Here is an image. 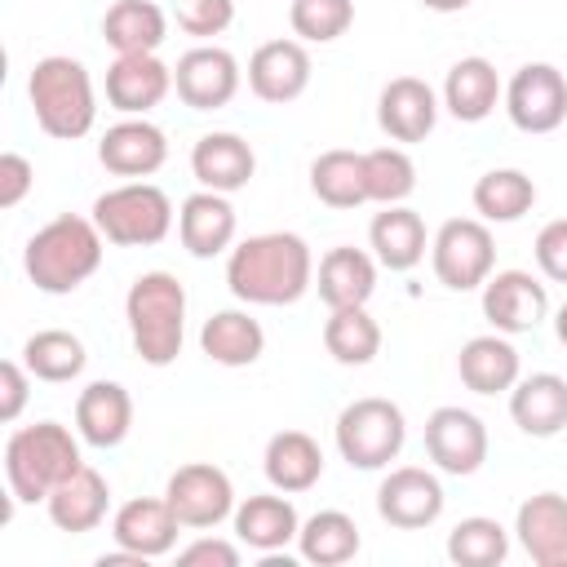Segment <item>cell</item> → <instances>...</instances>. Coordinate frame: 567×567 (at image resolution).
Wrapping results in <instances>:
<instances>
[{
	"label": "cell",
	"mask_w": 567,
	"mask_h": 567,
	"mask_svg": "<svg viewBox=\"0 0 567 567\" xmlns=\"http://www.w3.org/2000/svg\"><path fill=\"white\" fill-rule=\"evenodd\" d=\"M323 350L346 363V368H363L381 354V323L368 315V306H341L328 310L323 323Z\"/></svg>",
	"instance_id": "8d00e7d4"
},
{
	"label": "cell",
	"mask_w": 567,
	"mask_h": 567,
	"mask_svg": "<svg viewBox=\"0 0 567 567\" xmlns=\"http://www.w3.org/2000/svg\"><path fill=\"white\" fill-rule=\"evenodd\" d=\"M549 315V292L532 270H492L483 284V319L505 332H532L540 328V319Z\"/></svg>",
	"instance_id": "9a60e30c"
},
{
	"label": "cell",
	"mask_w": 567,
	"mask_h": 567,
	"mask_svg": "<svg viewBox=\"0 0 567 567\" xmlns=\"http://www.w3.org/2000/svg\"><path fill=\"white\" fill-rule=\"evenodd\" d=\"M501 97H505V89H501V75H496V66L487 58L452 62V71L443 80V106H447L452 120L478 124V120H487L496 111Z\"/></svg>",
	"instance_id": "f546056e"
},
{
	"label": "cell",
	"mask_w": 567,
	"mask_h": 567,
	"mask_svg": "<svg viewBox=\"0 0 567 567\" xmlns=\"http://www.w3.org/2000/svg\"><path fill=\"white\" fill-rule=\"evenodd\" d=\"M199 350L221 368H248L266 350V332L248 310H217L199 328Z\"/></svg>",
	"instance_id": "1f68e13d"
},
{
	"label": "cell",
	"mask_w": 567,
	"mask_h": 567,
	"mask_svg": "<svg viewBox=\"0 0 567 567\" xmlns=\"http://www.w3.org/2000/svg\"><path fill=\"white\" fill-rule=\"evenodd\" d=\"M368 244H372V257H377L385 270H412V266L425 257V248H430L425 221H421V213L408 208V204H385V208L372 217V226H368Z\"/></svg>",
	"instance_id": "4dcf8cb0"
},
{
	"label": "cell",
	"mask_w": 567,
	"mask_h": 567,
	"mask_svg": "<svg viewBox=\"0 0 567 567\" xmlns=\"http://www.w3.org/2000/svg\"><path fill=\"white\" fill-rule=\"evenodd\" d=\"M173 93V66L159 53H115L106 66V102L120 115H146Z\"/></svg>",
	"instance_id": "d6986e66"
},
{
	"label": "cell",
	"mask_w": 567,
	"mask_h": 567,
	"mask_svg": "<svg viewBox=\"0 0 567 567\" xmlns=\"http://www.w3.org/2000/svg\"><path fill=\"white\" fill-rule=\"evenodd\" d=\"M554 337H558V341L567 346V301H563V306L554 310Z\"/></svg>",
	"instance_id": "c3c4849f"
},
{
	"label": "cell",
	"mask_w": 567,
	"mask_h": 567,
	"mask_svg": "<svg viewBox=\"0 0 567 567\" xmlns=\"http://www.w3.org/2000/svg\"><path fill=\"white\" fill-rule=\"evenodd\" d=\"M421 9H430V13H461V9H470V0H416Z\"/></svg>",
	"instance_id": "7dc6e473"
},
{
	"label": "cell",
	"mask_w": 567,
	"mask_h": 567,
	"mask_svg": "<svg viewBox=\"0 0 567 567\" xmlns=\"http://www.w3.org/2000/svg\"><path fill=\"white\" fill-rule=\"evenodd\" d=\"M425 456L434 461V470L452 478H470L487 461V425L470 408L443 403L425 416Z\"/></svg>",
	"instance_id": "8fae6325"
},
{
	"label": "cell",
	"mask_w": 567,
	"mask_h": 567,
	"mask_svg": "<svg viewBox=\"0 0 567 567\" xmlns=\"http://www.w3.org/2000/svg\"><path fill=\"white\" fill-rule=\"evenodd\" d=\"M332 434H337V452L350 470H385L408 443V421H403L399 403H390L381 394H363L341 408Z\"/></svg>",
	"instance_id": "52a82bcc"
},
{
	"label": "cell",
	"mask_w": 567,
	"mask_h": 567,
	"mask_svg": "<svg viewBox=\"0 0 567 567\" xmlns=\"http://www.w3.org/2000/svg\"><path fill=\"white\" fill-rule=\"evenodd\" d=\"M288 22L301 44H332L354 27V0H292Z\"/></svg>",
	"instance_id": "60d3db41"
},
{
	"label": "cell",
	"mask_w": 567,
	"mask_h": 567,
	"mask_svg": "<svg viewBox=\"0 0 567 567\" xmlns=\"http://www.w3.org/2000/svg\"><path fill=\"white\" fill-rule=\"evenodd\" d=\"M177 532H182V523H177V514H173V505L164 496H133L111 518V540L120 549L146 558V563L173 554L177 549Z\"/></svg>",
	"instance_id": "ac0fdd59"
},
{
	"label": "cell",
	"mask_w": 567,
	"mask_h": 567,
	"mask_svg": "<svg viewBox=\"0 0 567 567\" xmlns=\"http://www.w3.org/2000/svg\"><path fill=\"white\" fill-rule=\"evenodd\" d=\"M173 18L186 35L195 40H213L235 22V0H177Z\"/></svg>",
	"instance_id": "b9f144b4"
},
{
	"label": "cell",
	"mask_w": 567,
	"mask_h": 567,
	"mask_svg": "<svg viewBox=\"0 0 567 567\" xmlns=\"http://www.w3.org/2000/svg\"><path fill=\"white\" fill-rule=\"evenodd\" d=\"M505 554H509V532L487 514L461 518L447 532V558L456 567H496L505 563Z\"/></svg>",
	"instance_id": "f35d334b"
},
{
	"label": "cell",
	"mask_w": 567,
	"mask_h": 567,
	"mask_svg": "<svg viewBox=\"0 0 567 567\" xmlns=\"http://www.w3.org/2000/svg\"><path fill=\"white\" fill-rule=\"evenodd\" d=\"M536 266L545 279L567 284V217H554L536 235Z\"/></svg>",
	"instance_id": "7bdbcfd3"
},
{
	"label": "cell",
	"mask_w": 567,
	"mask_h": 567,
	"mask_svg": "<svg viewBox=\"0 0 567 567\" xmlns=\"http://www.w3.org/2000/svg\"><path fill=\"white\" fill-rule=\"evenodd\" d=\"M248 89L270 106H288L310 89V53L301 40H266L248 58Z\"/></svg>",
	"instance_id": "2e32d148"
},
{
	"label": "cell",
	"mask_w": 567,
	"mask_h": 567,
	"mask_svg": "<svg viewBox=\"0 0 567 567\" xmlns=\"http://www.w3.org/2000/svg\"><path fill=\"white\" fill-rule=\"evenodd\" d=\"M164 159H168V137L146 115H124L97 142V164L111 177H124V182H142V177L159 173Z\"/></svg>",
	"instance_id": "5bb4252c"
},
{
	"label": "cell",
	"mask_w": 567,
	"mask_h": 567,
	"mask_svg": "<svg viewBox=\"0 0 567 567\" xmlns=\"http://www.w3.org/2000/svg\"><path fill=\"white\" fill-rule=\"evenodd\" d=\"M133 430V394L120 381H89L75 399V434L89 447H120Z\"/></svg>",
	"instance_id": "603a6c76"
},
{
	"label": "cell",
	"mask_w": 567,
	"mask_h": 567,
	"mask_svg": "<svg viewBox=\"0 0 567 567\" xmlns=\"http://www.w3.org/2000/svg\"><path fill=\"white\" fill-rule=\"evenodd\" d=\"M44 509H49V523H53L58 532L84 536V532L102 527V518H106V509H111V483H106L93 465H80L71 478H62V483L49 492Z\"/></svg>",
	"instance_id": "484cf974"
},
{
	"label": "cell",
	"mask_w": 567,
	"mask_h": 567,
	"mask_svg": "<svg viewBox=\"0 0 567 567\" xmlns=\"http://www.w3.org/2000/svg\"><path fill=\"white\" fill-rule=\"evenodd\" d=\"M182 567H239V545L221 536H199L186 549H177Z\"/></svg>",
	"instance_id": "bcb514c9"
},
{
	"label": "cell",
	"mask_w": 567,
	"mask_h": 567,
	"mask_svg": "<svg viewBox=\"0 0 567 567\" xmlns=\"http://www.w3.org/2000/svg\"><path fill=\"white\" fill-rule=\"evenodd\" d=\"M509 416L527 439H554L567 430V377L532 372L509 390Z\"/></svg>",
	"instance_id": "cb8c5ba5"
},
{
	"label": "cell",
	"mask_w": 567,
	"mask_h": 567,
	"mask_svg": "<svg viewBox=\"0 0 567 567\" xmlns=\"http://www.w3.org/2000/svg\"><path fill=\"white\" fill-rule=\"evenodd\" d=\"M80 434L58 421L18 425L4 443V483L13 501H49V492L80 470Z\"/></svg>",
	"instance_id": "277c9868"
},
{
	"label": "cell",
	"mask_w": 567,
	"mask_h": 567,
	"mask_svg": "<svg viewBox=\"0 0 567 567\" xmlns=\"http://www.w3.org/2000/svg\"><path fill=\"white\" fill-rule=\"evenodd\" d=\"M359 545H363L359 540V523L346 509H319L297 532V549L315 567H341V563H350L359 554Z\"/></svg>",
	"instance_id": "836d02e7"
},
{
	"label": "cell",
	"mask_w": 567,
	"mask_h": 567,
	"mask_svg": "<svg viewBox=\"0 0 567 567\" xmlns=\"http://www.w3.org/2000/svg\"><path fill=\"white\" fill-rule=\"evenodd\" d=\"M226 284L244 306H292L315 288V252L292 230L248 235L226 252Z\"/></svg>",
	"instance_id": "6da1fadb"
},
{
	"label": "cell",
	"mask_w": 567,
	"mask_h": 567,
	"mask_svg": "<svg viewBox=\"0 0 567 567\" xmlns=\"http://www.w3.org/2000/svg\"><path fill=\"white\" fill-rule=\"evenodd\" d=\"M31 372L22 359H4L0 363V421H18L22 408H27V394H31Z\"/></svg>",
	"instance_id": "ee69618b"
},
{
	"label": "cell",
	"mask_w": 567,
	"mask_h": 567,
	"mask_svg": "<svg viewBox=\"0 0 567 567\" xmlns=\"http://www.w3.org/2000/svg\"><path fill=\"white\" fill-rule=\"evenodd\" d=\"M310 190L328 208H359L368 204V177H363V151H323L310 164Z\"/></svg>",
	"instance_id": "e575fe53"
},
{
	"label": "cell",
	"mask_w": 567,
	"mask_h": 567,
	"mask_svg": "<svg viewBox=\"0 0 567 567\" xmlns=\"http://www.w3.org/2000/svg\"><path fill=\"white\" fill-rule=\"evenodd\" d=\"M474 213L483 221H496V226H509L518 221L523 213H532L536 204V182L523 173V168H487L478 182H474Z\"/></svg>",
	"instance_id": "d590c367"
},
{
	"label": "cell",
	"mask_w": 567,
	"mask_h": 567,
	"mask_svg": "<svg viewBox=\"0 0 567 567\" xmlns=\"http://www.w3.org/2000/svg\"><path fill=\"white\" fill-rule=\"evenodd\" d=\"M261 470L275 492H288V496L310 492L323 478V447L306 430H279L261 452Z\"/></svg>",
	"instance_id": "f1b7e54d"
},
{
	"label": "cell",
	"mask_w": 567,
	"mask_h": 567,
	"mask_svg": "<svg viewBox=\"0 0 567 567\" xmlns=\"http://www.w3.org/2000/svg\"><path fill=\"white\" fill-rule=\"evenodd\" d=\"M124 319L133 350L151 368H168L186 341V288L168 270H146L124 292Z\"/></svg>",
	"instance_id": "3957f363"
},
{
	"label": "cell",
	"mask_w": 567,
	"mask_h": 567,
	"mask_svg": "<svg viewBox=\"0 0 567 567\" xmlns=\"http://www.w3.org/2000/svg\"><path fill=\"white\" fill-rule=\"evenodd\" d=\"M173 89L190 111H221L239 93V62L221 44H195L177 58Z\"/></svg>",
	"instance_id": "4fadbf2b"
},
{
	"label": "cell",
	"mask_w": 567,
	"mask_h": 567,
	"mask_svg": "<svg viewBox=\"0 0 567 567\" xmlns=\"http://www.w3.org/2000/svg\"><path fill=\"white\" fill-rule=\"evenodd\" d=\"M27 97L35 111V124L58 137V142H75L93 128L97 120V93H93V75L84 62L66 58V53H49L31 66L27 75Z\"/></svg>",
	"instance_id": "5b68a950"
},
{
	"label": "cell",
	"mask_w": 567,
	"mask_h": 567,
	"mask_svg": "<svg viewBox=\"0 0 567 567\" xmlns=\"http://www.w3.org/2000/svg\"><path fill=\"white\" fill-rule=\"evenodd\" d=\"M377 124L390 142H425L439 124V93L421 75H394L377 97Z\"/></svg>",
	"instance_id": "e0dca14e"
},
{
	"label": "cell",
	"mask_w": 567,
	"mask_h": 567,
	"mask_svg": "<svg viewBox=\"0 0 567 567\" xmlns=\"http://www.w3.org/2000/svg\"><path fill=\"white\" fill-rule=\"evenodd\" d=\"M514 536L536 567H567V496L536 492L514 514Z\"/></svg>",
	"instance_id": "7402d4cb"
},
{
	"label": "cell",
	"mask_w": 567,
	"mask_h": 567,
	"mask_svg": "<svg viewBox=\"0 0 567 567\" xmlns=\"http://www.w3.org/2000/svg\"><path fill=\"white\" fill-rule=\"evenodd\" d=\"M190 173H195V182L204 190L235 195V190H244L252 182L257 155H252V146L239 133H204L190 146Z\"/></svg>",
	"instance_id": "4316f807"
},
{
	"label": "cell",
	"mask_w": 567,
	"mask_h": 567,
	"mask_svg": "<svg viewBox=\"0 0 567 567\" xmlns=\"http://www.w3.org/2000/svg\"><path fill=\"white\" fill-rule=\"evenodd\" d=\"M97 230L115 248H151L173 230V199L155 182H120L93 199Z\"/></svg>",
	"instance_id": "8992f818"
},
{
	"label": "cell",
	"mask_w": 567,
	"mask_h": 567,
	"mask_svg": "<svg viewBox=\"0 0 567 567\" xmlns=\"http://www.w3.org/2000/svg\"><path fill=\"white\" fill-rule=\"evenodd\" d=\"M377 257L363 252V248H350V244H337L319 257V270H315V288H319V301L328 310H341V306H368L372 292H377Z\"/></svg>",
	"instance_id": "d4e9b609"
},
{
	"label": "cell",
	"mask_w": 567,
	"mask_h": 567,
	"mask_svg": "<svg viewBox=\"0 0 567 567\" xmlns=\"http://www.w3.org/2000/svg\"><path fill=\"white\" fill-rule=\"evenodd\" d=\"M31 186H35L31 159L18 155V151H4V155H0V208H18Z\"/></svg>",
	"instance_id": "f6af8a7d"
},
{
	"label": "cell",
	"mask_w": 567,
	"mask_h": 567,
	"mask_svg": "<svg viewBox=\"0 0 567 567\" xmlns=\"http://www.w3.org/2000/svg\"><path fill=\"white\" fill-rule=\"evenodd\" d=\"M443 505H447V496H443L439 474L421 470V465H399L377 487V514L399 532L434 527L443 518Z\"/></svg>",
	"instance_id": "7c38bea8"
},
{
	"label": "cell",
	"mask_w": 567,
	"mask_h": 567,
	"mask_svg": "<svg viewBox=\"0 0 567 567\" xmlns=\"http://www.w3.org/2000/svg\"><path fill=\"white\" fill-rule=\"evenodd\" d=\"M430 261H434V275L443 288L474 292L487 284V275L496 266V239L483 217H452L430 239Z\"/></svg>",
	"instance_id": "ba28073f"
},
{
	"label": "cell",
	"mask_w": 567,
	"mask_h": 567,
	"mask_svg": "<svg viewBox=\"0 0 567 567\" xmlns=\"http://www.w3.org/2000/svg\"><path fill=\"white\" fill-rule=\"evenodd\" d=\"M456 372H461V385L474 394H505L523 377V363H518V350L505 332H483V337H470L461 346Z\"/></svg>",
	"instance_id": "83f0119b"
},
{
	"label": "cell",
	"mask_w": 567,
	"mask_h": 567,
	"mask_svg": "<svg viewBox=\"0 0 567 567\" xmlns=\"http://www.w3.org/2000/svg\"><path fill=\"white\" fill-rule=\"evenodd\" d=\"M22 363L35 381H49V385H62V381H75L89 363L84 354V341L66 328H44V332H31L27 346H22Z\"/></svg>",
	"instance_id": "74e56055"
},
{
	"label": "cell",
	"mask_w": 567,
	"mask_h": 567,
	"mask_svg": "<svg viewBox=\"0 0 567 567\" xmlns=\"http://www.w3.org/2000/svg\"><path fill=\"white\" fill-rule=\"evenodd\" d=\"M505 115L523 133H554L567 120V75L554 62H527L505 84Z\"/></svg>",
	"instance_id": "30bf717a"
},
{
	"label": "cell",
	"mask_w": 567,
	"mask_h": 567,
	"mask_svg": "<svg viewBox=\"0 0 567 567\" xmlns=\"http://www.w3.org/2000/svg\"><path fill=\"white\" fill-rule=\"evenodd\" d=\"M102 252H106V235L97 230V221L80 217V213H62L27 239L22 270L40 292L66 297L97 275Z\"/></svg>",
	"instance_id": "7a4b0ae2"
},
{
	"label": "cell",
	"mask_w": 567,
	"mask_h": 567,
	"mask_svg": "<svg viewBox=\"0 0 567 567\" xmlns=\"http://www.w3.org/2000/svg\"><path fill=\"white\" fill-rule=\"evenodd\" d=\"M164 501L173 505L177 523L190 527V532H208L217 523H226L235 514V487H230V474L213 461H190V465H177L164 483Z\"/></svg>",
	"instance_id": "9c48e42d"
},
{
	"label": "cell",
	"mask_w": 567,
	"mask_h": 567,
	"mask_svg": "<svg viewBox=\"0 0 567 567\" xmlns=\"http://www.w3.org/2000/svg\"><path fill=\"white\" fill-rule=\"evenodd\" d=\"M363 177H368V204H403L416 190V164L403 146H377L363 151Z\"/></svg>",
	"instance_id": "ab89813d"
},
{
	"label": "cell",
	"mask_w": 567,
	"mask_h": 567,
	"mask_svg": "<svg viewBox=\"0 0 567 567\" xmlns=\"http://www.w3.org/2000/svg\"><path fill=\"white\" fill-rule=\"evenodd\" d=\"M102 35L115 53H159L168 18L155 0H115L102 18Z\"/></svg>",
	"instance_id": "d6a6232c"
},
{
	"label": "cell",
	"mask_w": 567,
	"mask_h": 567,
	"mask_svg": "<svg viewBox=\"0 0 567 567\" xmlns=\"http://www.w3.org/2000/svg\"><path fill=\"white\" fill-rule=\"evenodd\" d=\"M230 523H235V540L266 558L288 549L301 532V518H297V505L288 501V492H257V496L239 501Z\"/></svg>",
	"instance_id": "44dd1931"
},
{
	"label": "cell",
	"mask_w": 567,
	"mask_h": 567,
	"mask_svg": "<svg viewBox=\"0 0 567 567\" xmlns=\"http://www.w3.org/2000/svg\"><path fill=\"white\" fill-rule=\"evenodd\" d=\"M235 230H239V217H235V204L221 190H204L199 186L177 208V239L199 261L230 252L235 248Z\"/></svg>",
	"instance_id": "ffe728a7"
}]
</instances>
